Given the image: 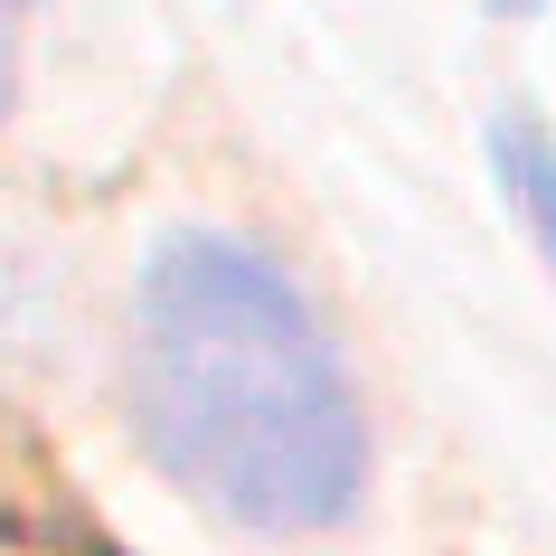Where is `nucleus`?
<instances>
[{
    "instance_id": "obj_3",
    "label": "nucleus",
    "mask_w": 556,
    "mask_h": 556,
    "mask_svg": "<svg viewBox=\"0 0 556 556\" xmlns=\"http://www.w3.org/2000/svg\"><path fill=\"white\" fill-rule=\"evenodd\" d=\"M20 10L29 0H0V114H10V76H20Z\"/></svg>"
},
{
    "instance_id": "obj_1",
    "label": "nucleus",
    "mask_w": 556,
    "mask_h": 556,
    "mask_svg": "<svg viewBox=\"0 0 556 556\" xmlns=\"http://www.w3.org/2000/svg\"><path fill=\"white\" fill-rule=\"evenodd\" d=\"M132 434L245 538H330L368 491V415L312 293L245 236H161L132 293Z\"/></svg>"
},
{
    "instance_id": "obj_4",
    "label": "nucleus",
    "mask_w": 556,
    "mask_h": 556,
    "mask_svg": "<svg viewBox=\"0 0 556 556\" xmlns=\"http://www.w3.org/2000/svg\"><path fill=\"white\" fill-rule=\"evenodd\" d=\"M500 10H528V0H500Z\"/></svg>"
},
{
    "instance_id": "obj_2",
    "label": "nucleus",
    "mask_w": 556,
    "mask_h": 556,
    "mask_svg": "<svg viewBox=\"0 0 556 556\" xmlns=\"http://www.w3.org/2000/svg\"><path fill=\"white\" fill-rule=\"evenodd\" d=\"M491 161H500V189L519 199L528 236H538L547 264H556V142L538 132V123H500V132H491Z\"/></svg>"
}]
</instances>
